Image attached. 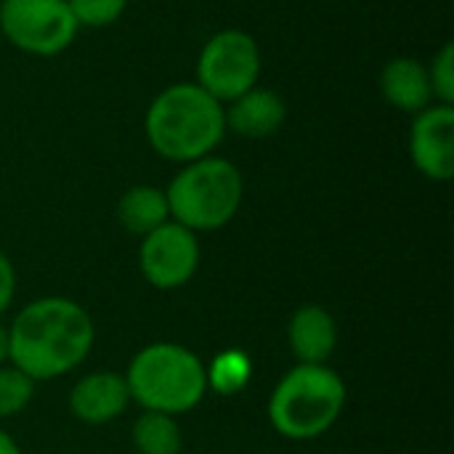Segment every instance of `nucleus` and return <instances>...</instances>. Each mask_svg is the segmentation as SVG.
I'll return each instance as SVG.
<instances>
[{
  "label": "nucleus",
  "mask_w": 454,
  "mask_h": 454,
  "mask_svg": "<svg viewBox=\"0 0 454 454\" xmlns=\"http://www.w3.org/2000/svg\"><path fill=\"white\" fill-rule=\"evenodd\" d=\"M130 404V391L122 375L90 372L69 394V410L88 426H101L120 418Z\"/></svg>",
  "instance_id": "9b49d317"
},
{
  "label": "nucleus",
  "mask_w": 454,
  "mask_h": 454,
  "mask_svg": "<svg viewBox=\"0 0 454 454\" xmlns=\"http://www.w3.org/2000/svg\"><path fill=\"white\" fill-rule=\"evenodd\" d=\"M428 67V80H431V90H434V101L452 106L454 104V45L444 43Z\"/></svg>",
  "instance_id": "a211bd4d"
},
{
  "label": "nucleus",
  "mask_w": 454,
  "mask_h": 454,
  "mask_svg": "<svg viewBox=\"0 0 454 454\" xmlns=\"http://www.w3.org/2000/svg\"><path fill=\"white\" fill-rule=\"evenodd\" d=\"M223 117H226V130L237 136L269 138L285 125L287 104L277 90L266 85H255L242 96H237L234 101L223 104Z\"/></svg>",
  "instance_id": "9d476101"
},
{
  "label": "nucleus",
  "mask_w": 454,
  "mask_h": 454,
  "mask_svg": "<svg viewBox=\"0 0 454 454\" xmlns=\"http://www.w3.org/2000/svg\"><path fill=\"white\" fill-rule=\"evenodd\" d=\"M8 362V330L0 325V364Z\"/></svg>",
  "instance_id": "4be33fe9"
},
{
  "label": "nucleus",
  "mask_w": 454,
  "mask_h": 454,
  "mask_svg": "<svg viewBox=\"0 0 454 454\" xmlns=\"http://www.w3.org/2000/svg\"><path fill=\"white\" fill-rule=\"evenodd\" d=\"M144 133L149 146L170 162L186 165L202 160L226 136L223 104L197 82H173L146 106Z\"/></svg>",
  "instance_id": "f03ea898"
},
{
  "label": "nucleus",
  "mask_w": 454,
  "mask_h": 454,
  "mask_svg": "<svg viewBox=\"0 0 454 454\" xmlns=\"http://www.w3.org/2000/svg\"><path fill=\"white\" fill-rule=\"evenodd\" d=\"M287 340L298 364H325L338 346L335 319L322 306H301L290 319Z\"/></svg>",
  "instance_id": "ddd939ff"
},
{
  "label": "nucleus",
  "mask_w": 454,
  "mask_h": 454,
  "mask_svg": "<svg viewBox=\"0 0 454 454\" xmlns=\"http://www.w3.org/2000/svg\"><path fill=\"white\" fill-rule=\"evenodd\" d=\"M77 32L67 0H0V35L29 56H59Z\"/></svg>",
  "instance_id": "0eeeda50"
},
{
  "label": "nucleus",
  "mask_w": 454,
  "mask_h": 454,
  "mask_svg": "<svg viewBox=\"0 0 454 454\" xmlns=\"http://www.w3.org/2000/svg\"><path fill=\"white\" fill-rule=\"evenodd\" d=\"M93 335V319L80 303L40 298L8 327V362L35 383L61 378L88 356Z\"/></svg>",
  "instance_id": "f257e3e1"
},
{
  "label": "nucleus",
  "mask_w": 454,
  "mask_h": 454,
  "mask_svg": "<svg viewBox=\"0 0 454 454\" xmlns=\"http://www.w3.org/2000/svg\"><path fill=\"white\" fill-rule=\"evenodd\" d=\"M346 407V383L327 364H298L274 388L269 420L277 434L293 442H311L327 434Z\"/></svg>",
  "instance_id": "39448f33"
},
{
  "label": "nucleus",
  "mask_w": 454,
  "mask_h": 454,
  "mask_svg": "<svg viewBox=\"0 0 454 454\" xmlns=\"http://www.w3.org/2000/svg\"><path fill=\"white\" fill-rule=\"evenodd\" d=\"M130 399L149 412L181 415L194 410L207 391V370L197 354L178 343H152L141 348L125 375Z\"/></svg>",
  "instance_id": "20e7f679"
},
{
  "label": "nucleus",
  "mask_w": 454,
  "mask_h": 454,
  "mask_svg": "<svg viewBox=\"0 0 454 454\" xmlns=\"http://www.w3.org/2000/svg\"><path fill=\"white\" fill-rule=\"evenodd\" d=\"M35 394V380L13 364H0V418L19 415Z\"/></svg>",
  "instance_id": "dca6fc26"
},
{
  "label": "nucleus",
  "mask_w": 454,
  "mask_h": 454,
  "mask_svg": "<svg viewBox=\"0 0 454 454\" xmlns=\"http://www.w3.org/2000/svg\"><path fill=\"white\" fill-rule=\"evenodd\" d=\"M242 194L245 181L239 168L231 160L215 154L181 165L165 189L170 221L186 226L194 234L223 229L237 215Z\"/></svg>",
  "instance_id": "7ed1b4c3"
},
{
  "label": "nucleus",
  "mask_w": 454,
  "mask_h": 454,
  "mask_svg": "<svg viewBox=\"0 0 454 454\" xmlns=\"http://www.w3.org/2000/svg\"><path fill=\"white\" fill-rule=\"evenodd\" d=\"M133 444L141 454H178L181 431L173 415L144 410L133 423Z\"/></svg>",
  "instance_id": "2eb2a0df"
},
{
  "label": "nucleus",
  "mask_w": 454,
  "mask_h": 454,
  "mask_svg": "<svg viewBox=\"0 0 454 454\" xmlns=\"http://www.w3.org/2000/svg\"><path fill=\"white\" fill-rule=\"evenodd\" d=\"M378 85L386 104H391L404 114H418L434 104L428 67L415 56H394L391 61H386Z\"/></svg>",
  "instance_id": "f8f14e48"
},
{
  "label": "nucleus",
  "mask_w": 454,
  "mask_h": 454,
  "mask_svg": "<svg viewBox=\"0 0 454 454\" xmlns=\"http://www.w3.org/2000/svg\"><path fill=\"white\" fill-rule=\"evenodd\" d=\"M215 370H218V372L213 375V383H215L223 394L237 391V388L245 386V380H247V359L239 356V354H226L223 359H218Z\"/></svg>",
  "instance_id": "6ab92c4d"
},
{
  "label": "nucleus",
  "mask_w": 454,
  "mask_h": 454,
  "mask_svg": "<svg viewBox=\"0 0 454 454\" xmlns=\"http://www.w3.org/2000/svg\"><path fill=\"white\" fill-rule=\"evenodd\" d=\"M117 221L128 234H136V237L152 234L154 229L170 221L165 189L138 184L122 192V197L117 200Z\"/></svg>",
  "instance_id": "4468645a"
},
{
  "label": "nucleus",
  "mask_w": 454,
  "mask_h": 454,
  "mask_svg": "<svg viewBox=\"0 0 454 454\" xmlns=\"http://www.w3.org/2000/svg\"><path fill=\"white\" fill-rule=\"evenodd\" d=\"M0 454H21L19 444L5 431H0Z\"/></svg>",
  "instance_id": "412c9836"
},
{
  "label": "nucleus",
  "mask_w": 454,
  "mask_h": 454,
  "mask_svg": "<svg viewBox=\"0 0 454 454\" xmlns=\"http://www.w3.org/2000/svg\"><path fill=\"white\" fill-rule=\"evenodd\" d=\"M263 53L258 40L237 27L218 29L205 40L197 56V85L215 101L229 104L261 82Z\"/></svg>",
  "instance_id": "423d86ee"
},
{
  "label": "nucleus",
  "mask_w": 454,
  "mask_h": 454,
  "mask_svg": "<svg viewBox=\"0 0 454 454\" xmlns=\"http://www.w3.org/2000/svg\"><path fill=\"white\" fill-rule=\"evenodd\" d=\"M141 274L157 290L184 287L200 266L197 234L186 226L168 221L141 242Z\"/></svg>",
  "instance_id": "6e6552de"
},
{
  "label": "nucleus",
  "mask_w": 454,
  "mask_h": 454,
  "mask_svg": "<svg viewBox=\"0 0 454 454\" xmlns=\"http://www.w3.org/2000/svg\"><path fill=\"white\" fill-rule=\"evenodd\" d=\"M16 293V274L5 253H0V314L11 306Z\"/></svg>",
  "instance_id": "aec40b11"
},
{
  "label": "nucleus",
  "mask_w": 454,
  "mask_h": 454,
  "mask_svg": "<svg viewBox=\"0 0 454 454\" xmlns=\"http://www.w3.org/2000/svg\"><path fill=\"white\" fill-rule=\"evenodd\" d=\"M410 157L418 173L428 181H450L454 176V109L431 104L412 114L410 128Z\"/></svg>",
  "instance_id": "1a4fd4ad"
},
{
  "label": "nucleus",
  "mask_w": 454,
  "mask_h": 454,
  "mask_svg": "<svg viewBox=\"0 0 454 454\" xmlns=\"http://www.w3.org/2000/svg\"><path fill=\"white\" fill-rule=\"evenodd\" d=\"M77 24L90 29L112 27L128 8V0H67Z\"/></svg>",
  "instance_id": "f3484780"
}]
</instances>
